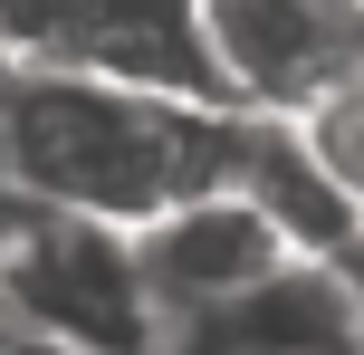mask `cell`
<instances>
[{
	"instance_id": "obj_6",
	"label": "cell",
	"mask_w": 364,
	"mask_h": 355,
	"mask_svg": "<svg viewBox=\"0 0 364 355\" xmlns=\"http://www.w3.org/2000/svg\"><path fill=\"white\" fill-rule=\"evenodd\" d=\"M58 58H68V68H96V77H125V87H154V96L230 106L220 77H211V48H201V10L192 0H77Z\"/></svg>"
},
{
	"instance_id": "obj_9",
	"label": "cell",
	"mask_w": 364,
	"mask_h": 355,
	"mask_svg": "<svg viewBox=\"0 0 364 355\" xmlns=\"http://www.w3.org/2000/svg\"><path fill=\"white\" fill-rule=\"evenodd\" d=\"M0 355H87V346H68V337H48L38 317H19L10 298H0Z\"/></svg>"
},
{
	"instance_id": "obj_2",
	"label": "cell",
	"mask_w": 364,
	"mask_h": 355,
	"mask_svg": "<svg viewBox=\"0 0 364 355\" xmlns=\"http://www.w3.org/2000/svg\"><path fill=\"white\" fill-rule=\"evenodd\" d=\"M0 298L87 355H164V307L144 288L134 231L38 211L0 192Z\"/></svg>"
},
{
	"instance_id": "obj_8",
	"label": "cell",
	"mask_w": 364,
	"mask_h": 355,
	"mask_svg": "<svg viewBox=\"0 0 364 355\" xmlns=\"http://www.w3.org/2000/svg\"><path fill=\"white\" fill-rule=\"evenodd\" d=\"M77 0H0V58H58V38H68Z\"/></svg>"
},
{
	"instance_id": "obj_1",
	"label": "cell",
	"mask_w": 364,
	"mask_h": 355,
	"mask_svg": "<svg viewBox=\"0 0 364 355\" xmlns=\"http://www.w3.org/2000/svg\"><path fill=\"white\" fill-rule=\"evenodd\" d=\"M250 125L259 115L240 106L154 96L125 77L68 68V58H19L0 77V192L38 211L144 231L192 192L240 183Z\"/></svg>"
},
{
	"instance_id": "obj_7",
	"label": "cell",
	"mask_w": 364,
	"mask_h": 355,
	"mask_svg": "<svg viewBox=\"0 0 364 355\" xmlns=\"http://www.w3.org/2000/svg\"><path fill=\"white\" fill-rule=\"evenodd\" d=\"M297 134H307V154L326 164V183L346 192V211L364 221V68L346 77V87H326L307 115H297Z\"/></svg>"
},
{
	"instance_id": "obj_4",
	"label": "cell",
	"mask_w": 364,
	"mask_h": 355,
	"mask_svg": "<svg viewBox=\"0 0 364 355\" xmlns=\"http://www.w3.org/2000/svg\"><path fill=\"white\" fill-rule=\"evenodd\" d=\"M134 260H144V288L154 307H164V337L192 317H211V307L250 298L259 279H278L288 260H307V250L288 240V221H278L259 192L220 183V192H192V202H173L164 221L134 231Z\"/></svg>"
},
{
	"instance_id": "obj_10",
	"label": "cell",
	"mask_w": 364,
	"mask_h": 355,
	"mask_svg": "<svg viewBox=\"0 0 364 355\" xmlns=\"http://www.w3.org/2000/svg\"><path fill=\"white\" fill-rule=\"evenodd\" d=\"M355 10H364V0H355Z\"/></svg>"
},
{
	"instance_id": "obj_3",
	"label": "cell",
	"mask_w": 364,
	"mask_h": 355,
	"mask_svg": "<svg viewBox=\"0 0 364 355\" xmlns=\"http://www.w3.org/2000/svg\"><path fill=\"white\" fill-rule=\"evenodd\" d=\"M211 77L240 115H307L326 87L364 68L355 0H192Z\"/></svg>"
},
{
	"instance_id": "obj_5",
	"label": "cell",
	"mask_w": 364,
	"mask_h": 355,
	"mask_svg": "<svg viewBox=\"0 0 364 355\" xmlns=\"http://www.w3.org/2000/svg\"><path fill=\"white\" fill-rule=\"evenodd\" d=\"M164 355H364V269L355 260H288L250 298L173 327Z\"/></svg>"
}]
</instances>
